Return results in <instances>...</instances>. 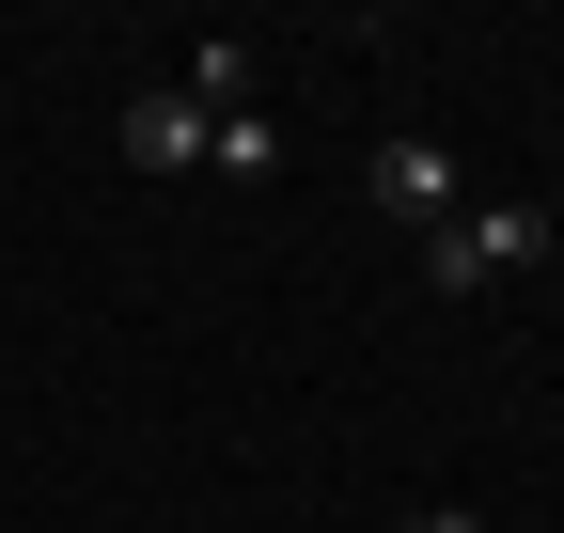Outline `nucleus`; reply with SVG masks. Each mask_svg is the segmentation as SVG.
Here are the masks:
<instances>
[{
    "mask_svg": "<svg viewBox=\"0 0 564 533\" xmlns=\"http://www.w3.org/2000/svg\"><path fill=\"white\" fill-rule=\"evenodd\" d=\"M361 205H377V220H408V236H440V220L470 205V173H455V142H423V126H392V142L361 157Z\"/></svg>",
    "mask_w": 564,
    "mask_h": 533,
    "instance_id": "f03ea898",
    "label": "nucleus"
},
{
    "mask_svg": "<svg viewBox=\"0 0 564 533\" xmlns=\"http://www.w3.org/2000/svg\"><path fill=\"white\" fill-rule=\"evenodd\" d=\"M392 533H486V518H470V502H408Z\"/></svg>",
    "mask_w": 564,
    "mask_h": 533,
    "instance_id": "423d86ee",
    "label": "nucleus"
},
{
    "mask_svg": "<svg viewBox=\"0 0 564 533\" xmlns=\"http://www.w3.org/2000/svg\"><path fill=\"white\" fill-rule=\"evenodd\" d=\"M204 142H220V126H204L173 79H158V95H126V157H141V173H204Z\"/></svg>",
    "mask_w": 564,
    "mask_h": 533,
    "instance_id": "20e7f679",
    "label": "nucleus"
},
{
    "mask_svg": "<svg viewBox=\"0 0 564 533\" xmlns=\"http://www.w3.org/2000/svg\"><path fill=\"white\" fill-rule=\"evenodd\" d=\"M173 95H188L204 126H236V110H267V47H236V32H204V47L173 63Z\"/></svg>",
    "mask_w": 564,
    "mask_h": 533,
    "instance_id": "7ed1b4c3",
    "label": "nucleus"
},
{
    "mask_svg": "<svg viewBox=\"0 0 564 533\" xmlns=\"http://www.w3.org/2000/svg\"><path fill=\"white\" fill-rule=\"evenodd\" d=\"M549 251H564V220L518 188V205H455L440 236H423V283H440V298H486V283H533Z\"/></svg>",
    "mask_w": 564,
    "mask_h": 533,
    "instance_id": "f257e3e1",
    "label": "nucleus"
},
{
    "mask_svg": "<svg viewBox=\"0 0 564 533\" xmlns=\"http://www.w3.org/2000/svg\"><path fill=\"white\" fill-rule=\"evenodd\" d=\"M204 173H236V188H251V173H282V126H267V110H236L220 142H204Z\"/></svg>",
    "mask_w": 564,
    "mask_h": 533,
    "instance_id": "39448f33",
    "label": "nucleus"
}]
</instances>
